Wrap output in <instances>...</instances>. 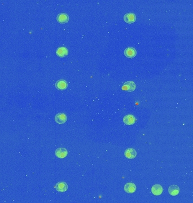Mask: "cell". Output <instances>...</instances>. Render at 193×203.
Instances as JSON below:
<instances>
[{"instance_id": "obj_1", "label": "cell", "mask_w": 193, "mask_h": 203, "mask_svg": "<svg viewBox=\"0 0 193 203\" xmlns=\"http://www.w3.org/2000/svg\"><path fill=\"white\" fill-rule=\"evenodd\" d=\"M136 119L132 114H127L123 118V122L127 125H132L135 124Z\"/></svg>"}, {"instance_id": "obj_2", "label": "cell", "mask_w": 193, "mask_h": 203, "mask_svg": "<svg viewBox=\"0 0 193 203\" xmlns=\"http://www.w3.org/2000/svg\"><path fill=\"white\" fill-rule=\"evenodd\" d=\"M55 154L59 159H64L67 156L68 151L65 148H58L55 150Z\"/></svg>"}, {"instance_id": "obj_3", "label": "cell", "mask_w": 193, "mask_h": 203, "mask_svg": "<svg viewBox=\"0 0 193 203\" xmlns=\"http://www.w3.org/2000/svg\"><path fill=\"white\" fill-rule=\"evenodd\" d=\"M135 83L133 81H127L124 83L122 87V90H125L129 92L133 91L135 89Z\"/></svg>"}, {"instance_id": "obj_4", "label": "cell", "mask_w": 193, "mask_h": 203, "mask_svg": "<svg viewBox=\"0 0 193 203\" xmlns=\"http://www.w3.org/2000/svg\"><path fill=\"white\" fill-rule=\"evenodd\" d=\"M54 119L58 124H63L67 120V117L63 113H59L55 115Z\"/></svg>"}, {"instance_id": "obj_5", "label": "cell", "mask_w": 193, "mask_h": 203, "mask_svg": "<svg viewBox=\"0 0 193 203\" xmlns=\"http://www.w3.org/2000/svg\"><path fill=\"white\" fill-rule=\"evenodd\" d=\"M55 189L59 192H64L68 190V185L64 182H59L55 186Z\"/></svg>"}, {"instance_id": "obj_6", "label": "cell", "mask_w": 193, "mask_h": 203, "mask_svg": "<svg viewBox=\"0 0 193 203\" xmlns=\"http://www.w3.org/2000/svg\"><path fill=\"white\" fill-rule=\"evenodd\" d=\"M124 53L126 57L133 58L135 57L137 54V51L134 48H127L124 50Z\"/></svg>"}, {"instance_id": "obj_7", "label": "cell", "mask_w": 193, "mask_h": 203, "mask_svg": "<svg viewBox=\"0 0 193 203\" xmlns=\"http://www.w3.org/2000/svg\"><path fill=\"white\" fill-rule=\"evenodd\" d=\"M136 20V17L134 13H127L124 16V20L129 24L134 23Z\"/></svg>"}, {"instance_id": "obj_8", "label": "cell", "mask_w": 193, "mask_h": 203, "mask_svg": "<svg viewBox=\"0 0 193 203\" xmlns=\"http://www.w3.org/2000/svg\"><path fill=\"white\" fill-rule=\"evenodd\" d=\"M163 191V187L160 184H155L151 188V192L155 196L161 195Z\"/></svg>"}, {"instance_id": "obj_9", "label": "cell", "mask_w": 193, "mask_h": 203, "mask_svg": "<svg viewBox=\"0 0 193 203\" xmlns=\"http://www.w3.org/2000/svg\"><path fill=\"white\" fill-rule=\"evenodd\" d=\"M124 189L127 193L133 194L136 190V186L133 183L129 182V183H127V184H125Z\"/></svg>"}, {"instance_id": "obj_10", "label": "cell", "mask_w": 193, "mask_h": 203, "mask_svg": "<svg viewBox=\"0 0 193 203\" xmlns=\"http://www.w3.org/2000/svg\"><path fill=\"white\" fill-rule=\"evenodd\" d=\"M124 155L127 159H135L137 156V152L133 148H128L125 151Z\"/></svg>"}, {"instance_id": "obj_11", "label": "cell", "mask_w": 193, "mask_h": 203, "mask_svg": "<svg viewBox=\"0 0 193 203\" xmlns=\"http://www.w3.org/2000/svg\"><path fill=\"white\" fill-rule=\"evenodd\" d=\"M57 20L59 23H61V24L66 23L69 20L68 15L66 13H60L58 14L57 17Z\"/></svg>"}, {"instance_id": "obj_12", "label": "cell", "mask_w": 193, "mask_h": 203, "mask_svg": "<svg viewBox=\"0 0 193 203\" xmlns=\"http://www.w3.org/2000/svg\"><path fill=\"white\" fill-rule=\"evenodd\" d=\"M168 192L173 197L177 196L180 193V188L177 185H171L168 189Z\"/></svg>"}, {"instance_id": "obj_13", "label": "cell", "mask_w": 193, "mask_h": 203, "mask_svg": "<svg viewBox=\"0 0 193 203\" xmlns=\"http://www.w3.org/2000/svg\"><path fill=\"white\" fill-rule=\"evenodd\" d=\"M68 83L64 80H59L55 83V87L59 90H64L67 88Z\"/></svg>"}, {"instance_id": "obj_14", "label": "cell", "mask_w": 193, "mask_h": 203, "mask_svg": "<svg viewBox=\"0 0 193 203\" xmlns=\"http://www.w3.org/2000/svg\"><path fill=\"white\" fill-rule=\"evenodd\" d=\"M68 54V50L66 47H59L56 50V54L59 57H64Z\"/></svg>"}]
</instances>
